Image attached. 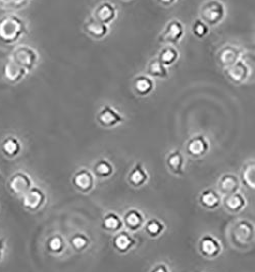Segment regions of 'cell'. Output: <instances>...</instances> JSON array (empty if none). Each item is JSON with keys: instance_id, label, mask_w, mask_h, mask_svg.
Here are the masks:
<instances>
[{"instance_id": "obj_23", "label": "cell", "mask_w": 255, "mask_h": 272, "mask_svg": "<svg viewBox=\"0 0 255 272\" xmlns=\"http://www.w3.org/2000/svg\"><path fill=\"white\" fill-rule=\"evenodd\" d=\"M167 164L169 167H171L173 171H175L177 173H181L183 165H184L183 155L179 151H175L174 153L169 155V157L167 159Z\"/></svg>"}, {"instance_id": "obj_16", "label": "cell", "mask_w": 255, "mask_h": 272, "mask_svg": "<svg viewBox=\"0 0 255 272\" xmlns=\"http://www.w3.org/2000/svg\"><path fill=\"white\" fill-rule=\"evenodd\" d=\"M21 149H22L21 143L16 137L8 136L3 140L2 152L4 153L5 156L9 158H14L18 155V153L21 152Z\"/></svg>"}, {"instance_id": "obj_19", "label": "cell", "mask_w": 255, "mask_h": 272, "mask_svg": "<svg viewBox=\"0 0 255 272\" xmlns=\"http://www.w3.org/2000/svg\"><path fill=\"white\" fill-rule=\"evenodd\" d=\"M147 73L150 76L157 77V78H167L168 77V71L166 67L160 63L157 59L151 61L148 64Z\"/></svg>"}, {"instance_id": "obj_3", "label": "cell", "mask_w": 255, "mask_h": 272, "mask_svg": "<svg viewBox=\"0 0 255 272\" xmlns=\"http://www.w3.org/2000/svg\"><path fill=\"white\" fill-rule=\"evenodd\" d=\"M200 14L202 22L207 26H215L222 22L225 14V9L224 4L219 0H210L203 4Z\"/></svg>"}, {"instance_id": "obj_18", "label": "cell", "mask_w": 255, "mask_h": 272, "mask_svg": "<svg viewBox=\"0 0 255 272\" xmlns=\"http://www.w3.org/2000/svg\"><path fill=\"white\" fill-rule=\"evenodd\" d=\"M179 59V52L176 48H165L162 51L159 52L157 60L162 63L165 67H168V65L174 64Z\"/></svg>"}, {"instance_id": "obj_5", "label": "cell", "mask_w": 255, "mask_h": 272, "mask_svg": "<svg viewBox=\"0 0 255 272\" xmlns=\"http://www.w3.org/2000/svg\"><path fill=\"white\" fill-rule=\"evenodd\" d=\"M184 35V27L179 21H172L167 24L163 34L159 36L160 42L178 43Z\"/></svg>"}, {"instance_id": "obj_17", "label": "cell", "mask_w": 255, "mask_h": 272, "mask_svg": "<svg viewBox=\"0 0 255 272\" xmlns=\"http://www.w3.org/2000/svg\"><path fill=\"white\" fill-rule=\"evenodd\" d=\"M74 184L81 191H89L93 185V177L87 170H81L74 177Z\"/></svg>"}, {"instance_id": "obj_14", "label": "cell", "mask_w": 255, "mask_h": 272, "mask_svg": "<svg viewBox=\"0 0 255 272\" xmlns=\"http://www.w3.org/2000/svg\"><path fill=\"white\" fill-rule=\"evenodd\" d=\"M153 88V81L146 76H138L134 81V89L140 96H148Z\"/></svg>"}, {"instance_id": "obj_27", "label": "cell", "mask_w": 255, "mask_h": 272, "mask_svg": "<svg viewBox=\"0 0 255 272\" xmlns=\"http://www.w3.org/2000/svg\"><path fill=\"white\" fill-rule=\"evenodd\" d=\"M142 221H143L142 216H141V214L136 210H131L126 215V222L128 224V226L133 229L140 227V225L142 224Z\"/></svg>"}, {"instance_id": "obj_4", "label": "cell", "mask_w": 255, "mask_h": 272, "mask_svg": "<svg viewBox=\"0 0 255 272\" xmlns=\"http://www.w3.org/2000/svg\"><path fill=\"white\" fill-rule=\"evenodd\" d=\"M250 74L249 65L243 60H239L231 67L225 68V75L234 83H242L246 80Z\"/></svg>"}, {"instance_id": "obj_2", "label": "cell", "mask_w": 255, "mask_h": 272, "mask_svg": "<svg viewBox=\"0 0 255 272\" xmlns=\"http://www.w3.org/2000/svg\"><path fill=\"white\" fill-rule=\"evenodd\" d=\"M9 59L14 61L23 69H25L27 73H29L33 71L37 65L38 61H39V55H38L37 51L34 48H30V46L20 45L16 46L13 50Z\"/></svg>"}, {"instance_id": "obj_13", "label": "cell", "mask_w": 255, "mask_h": 272, "mask_svg": "<svg viewBox=\"0 0 255 272\" xmlns=\"http://www.w3.org/2000/svg\"><path fill=\"white\" fill-rule=\"evenodd\" d=\"M187 151L191 156L200 157L209 151V143L201 135L195 136L188 142Z\"/></svg>"}, {"instance_id": "obj_12", "label": "cell", "mask_w": 255, "mask_h": 272, "mask_svg": "<svg viewBox=\"0 0 255 272\" xmlns=\"http://www.w3.org/2000/svg\"><path fill=\"white\" fill-rule=\"evenodd\" d=\"M84 29L91 37L95 39H102L108 34V27L105 24L100 23L95 18H90V20L85 24Z\"/></svg>"}, {"instance_id": "obj_10", "label": "cell", "mask_w": 255, "mask_h": 272, "mask_svg": "<svg viewBox=\"0 0 255 272\" xmlns=\"http://www.w3.org/2000/svg\"><path fill=\"white\" fill-rule=\"evenodd\" d=\"M240 60V51L234 46H225L218 54V61L224 68H229Z\"/></svg>"}, {"instance_id": "obj_24", "label": "cell", "mask_w": 255, "mask_h": 272, "mask_svg": "<svg viewBox=\"0 0 255 272\" xmlns=\"http://www.w3.org/2000/svg\"><path fill=\"white\" fill-rule=\"evenodd\" d=\"M225 205L230 210L238 211V210L243 208V206L245 205V200L241 194L233 193L230 196H228V198H226Z\"/></svg>"}, {"instance_id": "obj_25", "label": "cell", "mask_w": 255, "mask_h": 272, "mask_svg": "<svg viewBox=\"0 0 255 272\" xmlns=\"http://www.w3.org/2000/svg\"><path fill=\"white\" fill-rule=\"evenodd\" d=\"M238 179L232 174L225 175L221 181V189L225 192H232L237 190L238 187Z\"/></svg>"}, {"instance_id": "obj_35", "label": "cell", "mask_w": 255, "mask_h": 272, "mask_svg": "<svg viewBox=\"0 0 255 272\" xmlns=\"http://www.w3.org/2000/svg\"><path fill=\"white\" fill-rule=\"evenodd\" d=\"M176 1H177V0H157V2L160 3L162 5H164V6H169V5H172V4H174Z\"/></svg>"}, {"instance_id": "obj_1", "label": "cell", "mask_w": 255, "mask_h": 272, "mask_svg": "<svg viewBox=\"0 0 255 272\" xmlns=\"http://www.w3.org/2000/svg\"><path fill=\"white\" fill-rule=\"evenodd\" d=\"M28 33L26 22L15 15L9 14L0 18V41L15 44Z\"/></svg>"}, {"instance_id": "obj_36", "label": "cell", "mask_w": 255, "mask_h": 272, "mask_svg": "<svg viewBox=\"0 0 255 272\" xmlns=\"http://www.w3.org/2000/svg\"><path fill=\"white\" fill-rule=\"evenodd\" d=\"M152 272H168V270H167L166 266H165V265H159V266H157Z\"/></svg>"}, {"instance_id": "obj_9", "label": "cell", "mask_w": 255, "mask_h": 272, "mask_svg": "<svg viewBox=\"0 0 255 272\" xmlns=\"http://www.w3.org/2000/svg\"><path fill=\"white\" fill-rule=\"evenodd\" d=\"M8 186L12 192L15 194H24L31 189V179L25 173H16L12 177Z\"/></svg>"}, {"instance_id": "obj_6", "label": "cell", "mask_w": 255, "mask_h": 272, "mask_svg": "<svg viewBox=\"0 0 255 272\" xmlns=\"http://www.w3.org/2000/svg\"><path fill=\"white\" fill-rule=\"evenodd\" d=\"M27 74L28 73L25 69L20 67V65L15 64L11 59L7 61V63L3 67V76L7 82L12 84H16L21 82L27 76Z\"/></svg>"}, {"instance_id": "obj_29", "label": "cell", "mask_w": 255, "mask_h": 272, "mask_svg": "<svg viewBox=\"0 0 255 272\" xmlns=\"http://www.w3.org/2000/svg\"><path fill=\"white\" fill-rule=\"evenodd\" d=\"M192 31L197 38H203L209 34V26L201 20H196L193 24Z\"/></svg>"}, {"instance_id": "obj_20", "label": "cell", "mask_w": 255, "mask_h": 272, "mask_svg": "<svg viewBox=\"0 0 255 272\" xmlns=\"http://www.w3.org/2000/svg\"><path fill=\"white\" fill-rule=\"evenodd\" d=\"M129 179L131 183L135 186H140L145 183V181L147 180V173L143 169L142 165L137 164L135 166V168L132 170L130 174Z\"/></svg>"}, {"instance_id": "obj_34", "label": "cell", "mask_w": 255, "mask_h": 272, "mask_svg": "<svg viewBox=\"0 0 255 272\" xmlns=\"http://www.w3.org/2000/svg\"><path fill=\"white\" fill-rule=\"evenodd\" d=\"M47 246H48V249L51 252L56 253V252H60L62 250L63 242L60 237H53L48 240V242H47Z\"/></svg>"}, {"instance_id": "obj_15", "label": "cell", "mask_w": 255, "mask_h": 272, "mask_svg": "<svg viewBox=\"0 0 255 272\" xmlns=\"http://www.w3.org/2000/svg\"><path fill=\"white\" fill-rule=\"evenodd\" d=\"M200 250L205 256L214 257L221 250L219 241L211 237H204L200 241Z\"/></svg>"}, {"instance_id": "obj_28", "label": "cell", "mask_w": 255, "mask_h": 272, "mask_svg": "<svg viewBox=\"0 0 255 272\" xmlns=\"http://www.w3.org/2000/svg\"><path fill=\"white\" fill-rule=\"evenodd\" d=\"M29 3V0H0V7L3 9H22Z\"/></svg>"}, {"instance_id": "obj_33", "label": "cell", "mask_w": 255, "mask_h": 272, "mask_svg": "<svg viewBox=\"0 0 255 272\" xmlns=\"http://www.w3.org/2000/svg\"><path fill=\"white\" fill-rule=\"evenodd\" d=\"M243 179L248 186H252L254 187V181H255V177H254V166L253 165H249L247 166V168L245 169L243 172Z\"/></svg>"}, {"instance_id": "obj_30", "label": "cell", "mask_w": 255, "mask_h": 272, "mask_svg": "<svg viewBox=\"0 0 255 272\" xmlns=\"http://www.w3.org/2000/svg\"><path fill=\"white\" fill-rule=\"evenodd\" d=\"M163 228H164L163 223L156 219L149 220L146 224V230L150 236L152 237L158 236V234L163 231Z\"/></svg>"}, {"instance_id": "obj_7", "label": "cell", "mask_w": 255, "mask_h": 272, "mask_svg": "<svg viewBox=\"0 0 255 272\" xmlns=\"http://www.w3.org/2000/svg\"><path fill=\"white\" fill-rule=\"evenodd\" d=\"M97 121L101 126L105 127H112L116 126L124 121V118L121 117L120 114L109 106L103 107L102 110L99 112L97 116Z\"/></svg>"}, {"instance_id": "obj_37", "label": "cell", "mask_w": 255, "mask_h": 272, "mask_svg": "<svg viewBox=\"0 0 255 272\" xmlns=\"http://www.w3.org/2000/svg\"><path fill=\"white\" fill-rule=\"evenodd\" d=\"M4 249V240L2 239H0V259L2 257V253Z\"/></svg>"}, {"instance_id": "obj_26", "label": "cell", "mask_w": 255, "mask_h": 272, "mask_svg": "<svg viewBox=\"0 0 255 272\" xmlns=\"http://www.w3.org/2000/svg\"><path fill=\"white\" fill-rule=\"evenodd\" d=\"M103 227L112 231L119 230L121 227V221L116 214H108L103 220Z\"/></svg>"}, {"instance_id": "obj_22", "label": "cell", "mask_w": 255, "mask_h": 272, "mask_svg": "<svg viewBox=\"0 0 255 272\" xmlns=\"http://www.w3.org/2000/svg\"><path fill=\"white\" fill-rule=\"evenodd\" d=\"M200 203L204 206L206 208H215L216 206L219 205L220 203V198L219 195L216 194L215 192L209 190V191H205L201 196H200Z\"/></svg>"}, {"instance_id": "obj_11", "label": "cell", "mask_w": 255, "mask_h": 272, "mask_svg": "<svg viewBox=\"0 0 255 272\" xmlns=\"http://www.w3.org/2000/svg\"><path fill=\"white\" fill-rule=\"evenodd\" d=\"M44 202V194L41 190L30 189L23 196V205L26 208L36 210Z\"/></svg>"}, {"instance_id": "obj_21", "label": "cell", "mask_w": 255, "mask_h": 272, "mask_svg": "<svg viewBox=\"0 0 255 272\" xmlns=\"http://www.w3.org/2000/svg\"><path fill=\"white\" fill-rule=\"evenodd\" d=\"M133 243H134L133 239H132L131 236H129L127 232H120L115 238V240H113V246L120 252L128 251L132 246H133Z\"/></svg>"}, {"instance_id": "obj_8", "label": "cell", "mask_w": 255, "mask_h": 272, "mask_svg": "<svg viewBox=\"0 0 255 272\" xmlns=\"http://www.w3.org/2000/svg\"><path fill=\"white\" fill-rule=\"evenodd\" d=\"M117 16V9L115 5L109 2L101 3L94 12V18L99 21L100 23L108 25L115 21Z\"/></svg>"}, {"instance_id": "obj_32", "label": "cell", "mask_w": 255, "mask_h": 272, "mask_svg": "<svg viewBox=\"0 0 255 272\" xmlns=\"http://www.w3.org/2000/svg\"><path fill=\"white\" fill-rule=\"evenodd\" d=\"M88 242H89L88 239L85 236H83V234H77V236H75L71 240V243L75 250L85 249L87 247Z\"/></svg>"}, {"instance_id": "obj_31", "label": "cell", "mask_w": 255, "mask_h": 272, "mask_svg": "<svg viewBox=\"0 0 255 272\" xmlns=\"http://www.w3.org/2000/svg\"><path fill=\"white\" fill-rule=\"evenodd\" d=\"M95 172L99 176H109L112 172V166L107 161L101 160L95 166Z\"/></svg>"}]
</instances>
